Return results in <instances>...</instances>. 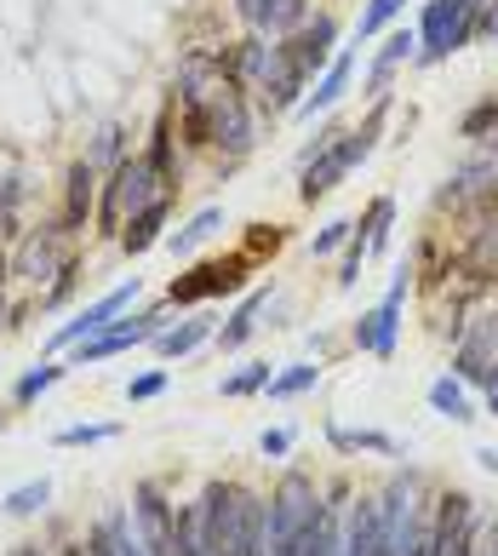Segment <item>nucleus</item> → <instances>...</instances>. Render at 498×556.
Masks as SVG:
<instances>
[{
	"mask_svg": "<svg viewBox=\"0 0 498 556\" xmlns=\"http://www.w3.org/2000/svg\"><path fill=\"white\" fill-rule=\"evenodd\" d=\"M201 510V551L206 556H246V540L264 528V493L235 477H213L195 493Z\"/></svg>",
	"mask_w": 498,
	"mask_h": 556,
	"instance_id": "obj_1",
	"label": "nucleus"
},
{
	"mask_svg": "<svg viewBox=\"0 0 498 556\" xmlns=\"http://www.w3.org/2000/svg\"><path fill=\"white\" fill-rule=\"evenodd\" d=\"M384 121H390V98H372V110H367L361 127H344L339 138L327 143V150H316V155L304 161V167H298V201H304V207H316L321 195H332L372 150H379Z\"/></svg>",
	"mask_w": 498,
	"mask_h": 556,
	"instance_id": "obj_2",
	"label": "nucleus"
},
{
	"mask_svg": "<svg viewBox=\"0 0 498 556\" xmlns=\"http://www.w3.org/2000/svg\"><path fill=\"white\" fill-rule=\"evenodd\" d=\"M64 270H80V236L58 213L29 224V230L12 241V287H17V299L35 304Z\"/></svg>",
	"mask_w": 498,
	"mask_h": 556,
	"instance_id": "obj_3",
	"label": "nucleus"
},
{
	"mask_svg": "<svg viewBox=\"0 0 498 556\" xmlns=\"http://www.w3.org/2000/svg\"><path fill=\"white\" fill-rule=\"evenodd\" d=\"M161 195H178V190H173V184H166L155 167H150V155H143V150H132L127 161H120V167H110V173H103L92 236H98V241H115V236H120V224H127L132 213H143L150 201H161Z\"/></svg>",
	"mask_w": 498,
	"mask_h": 556,
	"instance_id": "obj_4",
	"label": "nucleus"
},
{
	"mask_svg": "<svg viewBox=\"0 0 498 556\" xmlns=\"http://www.w3.org/2000/svg\"><path fill=\"white\" fill-rule=\"evenodd\" d=\"M253 270H258V258L253 253H235L230 258H195L183 276H173L166 281V304L173 311H201V304H224V299H241L246 293V281H253Z\"/></svg>",
	"mask_w": 498,
	"mask_h": 556,
	"instance_id": "obj_5",
	"label": "nucleus"
},
{
	"mask_svg": "<svg viewBox=\"0 0 498 556\" xmlns=\"http://www.w3.org/2000/svg\"><path fill=\"white\" fill-rule=\"evenodd\" d=\"M407 293H419V281H412V258H401V264H396V276H390V287H384V299L372 304V311H361V316H356V327H349V344H356L361 356H379V362L396 356Z\"/></svg>",
	"mask_w": 498,
	"mask_h": 556,
	"instance_id": "obj_6",
	"label": "nucleus"
},
{
	"mask_svg": "<svg viewBox=\"0 0 498 556\" xmlns=\"http://www.w3.org/2000/svg\"><path fill=\"white\" fill-rule=\"evenodd\" d=\"M173 316H178V311H173V304H166V299H161V304H143V311L132 304V311L120 316V321H110V327H103L98 339L75 344V350H69V367H103V362L127 356V350H143V344H150V339L161 333V327L173 321Z\"/></svg>",
	"mask_w": 498,
	"mask_h": 556,
	"instance_id": "obj_7",
	"label": "nucleus"
},
{
	"mask_svg": "<svg viewBox=\"0 0 498 556\" xmlns=\"http://www.w3.org/2000/svg\"><path fill=\"white\" fill-rule=\"evenodd\" d=\"M447 374L464 379L470 390H487L498 379V304H475L464 316V333L452 339Z\"/></svg>",
	"mask_w": 498,
	"mask_h": 556,
	"instance_id": "obj_8",
	"label": "nucleus"
},
{
	"mask_svg": "<svg viewBox=\"0 0 498 556\" xmlns=\"http://www.w3.org/2000/svg\"><path fill=\"white\" fill-rule=\"evenodd\" d=\"M475 12L482 0H424L419 12V64H447L475 40Z\"/></svg>",
	"mask_w": 498,
	"mask_h": 556,
	"instance_id": "obj_9",
	"label": "nucleus"
},
{
	"mask_svg": "<svg viewBox=\"0 0 498 556\" xmlns=\"http://www.w3.org/2000/svg\"><path fill=\"white\" fill-rule=\"evenodd\" d=\"M138 299H143V281H138V276L115 281L110 293H98L92 304H80V311H75L69 321H58V327H52V333H47V356H58V350H75V344H87V339H98L103 327L120 321Z\"/></svg>",
	"mask_w": 498,
	"mask_h": 556,
	"instance_id": "obj_10",
	"label": "nucleus"
},
{
	"mask_svg": "<svg viewBox=\"0 0 498 556\" xmlns=\"http://www.w3.org/2000/svg\"><path fill=\"white\" fill-rule=\"evenodd\" d=\"M459 281H475L482 293L498 287V195L482 201L475 213H464L459 236Z\"/></svg>",
	"mask_w": 498,
	"mask_h": 556,
	"instance_id": "obj_11",
	"label": "nucleus"
},
{
	"mask_svg": "<svg viewBox=\"0 0 498 556\" xmlns=\"http://www.w3.org/2000/svg\"><path fill=\"white\" fill-rule=\"evenodd\" d=\"M498 195V150H470L459 167L447 173V184L435 190V213H475L482 201Z\"/></svg>",
	"mask_w": 498,
	"mask_h": 556,
	"instance_id": "obj_12",
	"label": "nucleus"
},
{
	"mask_svg": "<svg viewBox=\"0 0 498 556\" xmlns=\"http://www.w3.org/2000/svg\"><path fill=\"white\" fill-rule=\"evenodd\" d=\"M132 522H138V540H143V551L150 556H173V528H178V500L166 493V482H155V477H143L138 488H132Z\"/></svg>",
	"mask_w": 498,
	"mask_h": 556,
	"instance_id": "obj_13",
	"label": "nucleus"
},
{
	"mask_svg": "<svg viewBox=\"0 0 498 556\" xmlns=\"http://www.w3.org/2000/svg\"><path fill=\"white\" fill-rule=\"evenodd\" d=\"M213 333H218V304H201V311H178L150 339V350H155L161 362H183V356H195V350L213 344Z\"/></svg>",
	"mask_w": 498,
	"mask_h": 556,
	"instance_id": "obj_14",
	"label": "nucleus"
},
{
	"mask_svg": "<svg viewBox=\"0 0 498 556\" xmlns=\"http://www.w3.org/2000/svg\"><path fill=\"white\" fill-rule=\"evenodd\" d=\"M98 190H103V173L92 167V161H87V155L69 161V167H64V190H58V218H64L75 236H92Z\"/></svg>",
	"mask_w": 498,
	"mask_h": 556,
	"instance_id": "obj_15",
	"label": "nucleus"
},
{
	"mask_svg": "<svg viewBox=\"0 0 498 556\" xmlns=\"http://www.w3.org/2000/svg\"><path fill=\"white\" fill-rule=\"evenodd\" d=\"M281 47H286V58H293V64H298L309 80H316V75L332 64V58H339V52H332V47H339V17H332V12L304 17V24L281 40Z\"/></svg>",
	"mask_w": 498,
	"mask_h": 556,
	"instance_id": "obj_16",
	"label": "nucleus"
},
{
	"mask_svg": "<svg viewBox=\"0 0 498 556\" xmlns=\"http://www.w3.org/2000/svg\"><path fill=\"white\" fill-rule=\"evenodd\" d=\"M269 299H276V293H269L264 281L246 287V293L235 299V311L224 316L218 333H213V350H218V356H235V350H246V344L258 339V327H264V316H269Z\"/></svg>",
	"mask_w": 498,
	"mask_h": 556,
	"instance_id": "obj_17",
	"label": "nucleus"
},
{
	"mask_svg": "<svg viewBox=\"0 0 498 556\" xmlns=\"http://www.w3.org/2000/svg\"><path fill=\"white\" fill-rule=\"evenodd\" d=\"M344 556H390V551H384L379 493H349V510H344Z\"/></svg>",
	"mask_w": 498,
	"mask_h": 556,
	"instance_id": "obj_18",
	"label": "nucleus"
},
{
	"mask_svg": "<svg viewBox=\"0 0 498 556\" xmlns=\"http://www.w3.org/2000/svg\"><path fill=\"white\" fill-rule=\"evenodd\" d=\"M235 17L246 24V35L286 40L309 17V0H235Z\"/></svg>",
	"mask_w": 498,
	"mask_h": 556,
	"instance_id": "obj_19",
	"label": "nucleus"
},
{
	"mask_svg": "<svg viewBox=\"0 0 498 556\" xmlns=\"http://www.w3.org/2000/svg\"><path fill=\"white\" fill-rule=\"evenodd\" d=\"M401 64H419V29H390L384 47L367 64V98H390V80Z\"/></svg>",
	"mask_w": 498,
	"mask_h": 556,
	"instance_id": "obj_20",
	"label": "nucleus"
},
{
	"mask_svg": "<svg viewBox=\"0 0 498 556\" xmlns=\"http://www.w3.org/2000/svg\"><path fill=\"white\" fill-rule=\"evenodd\" d=\"M173 207H178V195H161V201H150L143 213H132L127 224H120L115 247H120L127 258H143L150 247H161V241H166V224H173Z\"/></svg>",
	"mask_w": 498,
	"mask_h": 556,
	"instance_id": "obj_21",
	"label": "nucleus"
},
{
	"mask_svg": "<svg viewBox=\"0 0 498 556\" xmlns=\"http://www.w3.org/2000/svg\"><path fill=\"white\" fill-rule=\"evenodd\" d=\"M349 488L344 477H332L321 488V528H316V545H309V556H344V510H349Z\"/></svg>",
	"mask_w": 498,
	"mask_h": 556,
	"instance_id": "obj_22",
	"label": "nucleus"
},
{
	"mask_svg": "<svg viewBox=\"0 0 498 556\" xmlns=\"http://www.w3.org/2000/svg\"><path fill=\"white\" fill-rule=\"evenodd\" d=\"M349 75H356V58H349V52H339V58H332V64L316 75V80H309V92H304V104L293 110V115H304V121H316V115H327L332 104H339V98L349 92Z\"/></svg>",
	"mask_w": 498,
	"mask_h": 556,
	"instance_id": "obj_23",
	"label": "nucleus"
},
{
	"mask_svg": "<svg viewBox=\"0 0 498 556\" xmlns=\"http://www.w3.org/2000/svg\"><path fill=\"white\" fill-rule=\"evenodd\" d=\"M143 155H150V167L173 184V190H183V161H178V115L173 104H166L155 115V127H150V143H143Z\"/></svg>",
	"mask_w": 498,
	"mask_h": 556,
	"instance_id": "obj_24",
	"label": "nucleus"
},
{
	"mask_svg": "<svg viewBox=\"0 0 498 556\" xmlns=\"http://www.w3.org/2000/svg\"><path fill=\"white\" fill-rule=\"evenodd\" d=\"M327 447L339 459H361V453H379V459H401V442L390 430H356V425H327Z\"/></svg>",
	"mask_w": 498,
	"mask_h": 556,
	"instance_id": "obj_25",
	"label": "nucleus"
},
{
	"mask_svg": "<svg viewBox=\"0 0 498 556\" xmlns=\"http://www.w3.org/2000/svg\"><path fill=\"white\" fill-rule=\"evenodd\" d=\"M430 414H442L447 425H470V419H482V402H475V390L464 379H430Z\"/></svg>",
	"mask_w": 498,
	"mask_h": 556,
	"instance_id": "obj_26",
	"label": "nucleus"
},
{
	"mask_svg": "<svg viewBox=\"0 0 498 556\" xmlns=\"http://www.w3.org/2000/svg\"><path fill=\"white\" fill-rule=\"evenodd\" d=\"M224 230V207H201V213H190V218H183L178 224V230H166V253H173V258H195L201 253V247L206 241H213Z\"/></svg>",
	"mask_w": 498,
	"mask_h": 556,
	"instance_id": "obj_27",
	"label": "nucleus"
},
{
	"mask_svg": "<svg viewBox=\"0 0 498 556\" xmlns=\"http://www.w3.org/2000/svg\"><path fill=\"white\" fill-rule=\"evenodd\" d=\"M390 230H396V201L372 195L367 201V218H356V241L367 247V258H384L390 253Z\"/></svg>",
	"mask_w": 498,
	"mask_h": 556,
	"instance_id": "obj_28",
	"label": "nucleus"
},
{
	"mask_svg": "<svg viewBox=\"0 0 498 556\" xmlns=\"http://www.w3.org/2000/svg\"><path fill=\"white\" fill-rule=\"evenodd\" d=\"M269 379H276V362H264V356H253V362H241V367H230V374L218 379V396H230V402H246V396H264V390H269Z\"/></svg>",
	"mask_w": 498,
	"mask_h": 556,
	"instance_id": "obj_29",
	"label": "nucleus"
},
{
	"mask_svg": "<svg viewBox=\"0 0 498 556\" xmlns=\"http://www.w3.org/2000/svg\"><path fill=\"white\" fill-rule=\"evenodd\" d=\"M132 132H127V121H103V127L87 138V161L98 173H110V167H120V161L132 155V143H127Z\"/></svg>",
	"mask_w": 498,
	"mask_h": 556,
	"instance_id": "obj_30",
	"label": "nucleus"
},
{
	"mask_svg": "<svg viewBox=\"0 0 498 556\" xmlns=\"http://www.w3.org/2000/svg\"><path fill=\"white\" fill-rule=\"evenodd\" d=\"M64 374H69V362H58V356L24 367V374H17V384H12V407H35V402L47 396V390H52L58 379H64Z\"/></svg>",
	"mask_w": 498,
	"mask_h": 556,
	"instance_id": "obj_31",
	"label": "nucleus"
},
{
	"mask_svg": "<svg viewBox=\"0 0 498 556\" xmlns=\"http://www.w3.org/2000/svg\"><path fill=\"white\" fill-rule=\"evenodd\" d=\"M316 384H321V362H286V367H276V379H269L264 396L269 402H298Z\"/></svg>",
	"mask_w": 498,
	"mask_h": 556,
	"instance_id": "obj_32",
	"label": "nucleus"
},
{
	"mask_svg": "<svg viewBox=\"0 0 498 556\" xmlns=\"http://www.w3.org/2000/svg\"><path fill=\"white\" fill-rule=\"evenodd\" d=\"M47 505H52V477H29V482H17L7 500H0V510L17 522H29V517H47Z\"/></svg>",
	"mask_w": 498,
	"mask_h": 556,
	"instance_id": "obj_33",
	"label": "nucleus"
},
{
	"mask_svg": "<svg viewBox=\"0 0 498 556\" xmlns=\"http://www.w3.org/2000/svg\"><path fill=\"white\" fill-rule=\"evenodd\" d=\"M120 425L115 419H80V425H64L52 437V447H98V442H115Z\"/></svg>",
	"mask_w": 498,
	"mask_h": 556,
	"instance_id": "obj_34",
	"label": "nucleus"
},
{
	"mask_svg": "<svg viewBox=\"0 0 498 556\" xmlns=\"http://www.w3.org/2000/svg\"><path fill=\"white\" fill-rule=\"evenodd\" d=\"M493 132H498V92H493V98H482L475 110H464V115H459V138L487 143Z\"/></svg>",
	"mask_w": 498,
	"mask_h": 556,
	"instance_id": "obj_35",
	"label": "nucleus"
},
{
	"mask_svg": "<svg viewBox=\"0 0 498 556\" xmlns=\"http://www.w3.org/2000/svg\"><path fill=\"white\" fill-rule=\"evenodd\" d=\"M396 12H401V0H367L361 17H356V47L372 40V35H384L390 24H396Z\"/></svg>",
	"mask_w": 498,
	"mask_h": 556,
	"instance_id": "obj_36",
	"label": "nucleus"
},
{
	"mask_svg": "<svg viewBox=\"0 0 498 556\" xmlns=\"http://www.w3.org/2000/svg\"><path fill=\"white\" fill-rule=\"evenodd\" d=\"M349 230H356V218H332V224H321V230L309 236V258L344 253V241H349Z\"/></svg>",
	"mask_w": 498,
	"mask_h": 556,
	"instance_id": "obj_37",
	"label": "nucleus"
},
{
	"mask_svg": "<svg viewBox=\"0 0 498 556\" xmlns=\"http://www.w3.org/2000/svg\"><path fill=\"white\" fill-rule=\"evenodd\" d=\"M281 241H286L281 224H253V230H246V241H241V253H253V258L264 264L269 253H281Z\"/></svg>",
	"mask_w": 498,
	"mask_h": 556,
	"instance_id": "obj_38",
	"label": "nucleus"
},
{
	"mask_svg": "<svg viewBox=\"0 0 498 556\" xmlns=\"http://www.w3.org/2000/svg\"><path fill=\"white\" fill-rule=\"evenodd\" d=\"M361 264H367V247L356 241V230H349V241H344V253H339V287L349 293V287L361 281Z\"/></svg>",
	"mask_w": 498,
	"mask_h": 556,
	"instance_id": "obj_39",
	"label": "nucleus"
},
{
	"mask_svg": "<svg viewBox=\"0 0 498 556\" xmlns=\"http://www.w3.org/2000/svg\"><path fill=\"white\" fill-rule=\"evenodd\" d=\"M75 287H80V270H64V276H58V281L47 287V293L35 299V311H64V304L75 299Z\"/></svg>",
	"mask_w": 498,
	"mask_h": 556,
	"instance_id": "obj_40",
	"label": "nucleus"
},
{
	"mask_svg": "<svg viewBox=\"0 0 498 556\" xmlns=\"http://www.w3.org/2000/svg\"><path fill=\"white\" fill-rule=\"evenodd\" d=\"M161 390H166V367H150V374L127 379V402H155Z\"/></svg>",
	"mask_w": 498,
	"mask_h": 556,
	"instance_id": "obj_41",
	"label": "nucleus"
},
{
	"mask_svg": "<svg viewBox=\"0 0 498 556\" xmlns=\"http://www.w3.org/2000/svg\"><path fill=\"white\" fill-rule=\"evenodd\" d=\"M258 453H264V459H293V430H264V437H258Z\"/></svg>",
	"mask_w": 498,
	"mask_h": 556,
	"instance_id": "obj_42",
	"label": "nucleus"
},
{
	"mask_svg": "<svg viewBox=\"0 0 498 556\" xmlns=\"http://www.w3.org/2000/svg\"><path fill=\"white\" fill-rule=\"evenodd\" d=\"M498 35V0H482V12H475V40H493Z\"/></svg>",
	"mask_w": 498,
	"mask_h": 556,
	"instance_id": "obj_43",
	"label": "nucleus"
},
{
	"mask_svg": "<svg viewBox=\"0 0 498 556\" xmlns=\"http://www.w3.org/2000/svg\"><path fill=\"white\" fill-rule=\"evenodd\" d=\"M482 556H498V510L482 517Z\"/></svg>",
	"mask_w": 498,
	"mask_h": 556,
	"instance_id": "obj_44",
	"label": "nucleus"
},
{
	"mask_svg": "<svg viewBox=\"0 0 498 556\" xmlns=\"http://www.w3.org/2000/svg\"><path fill=\"white\" fill-rule=\"evenodd\" d=\"M7 556H52V545H47V540H17Z\"/></svg>",
	"mask_w": 498,
	"mask_h": 556,
	"instance_id": "obj_45",
	"label": "nucleus"
},
{
	"mask_svg": "<svg viewBox=\"0 0 498 556\" xmlns=\"http://www.w3.org/2000/svg\"><path fill=\"white\" fill-rule=\"evenodd\" d=\"M475 465H482V470H493V477H498V447H475Z\"/></svg>",
	"mask_w": 498,
	"mask_h": 556,
	"instance_id": "obj_46",
	"label": "nucleus"
},
{
	"mask_svg": "<svg viewBox=\"0 0 498 556\" xmlns=\"http://www.w3.org/2000/svg\"><path fill=\"white\" fill-rule=\"evenodd\" d=\"M475 150H498V132H493V138H487V143H475Z\"/></svg>",
	"mask_w": 498,
	"mask_h": 556,
	"instance_id": "obj_47",
	"label": "nucleus"
},
{
	"mask_svg": "<svg viewBox=\"0 0 498 556\" xmlns=\"http://www.w3.org/2000/svg\"><path fill=\"white\" fill-rule=\"evenodd\" d=\"M0 430H7V414H0Z\"/></svg>",
	"mask_w": 498,
	"mask_h": 556,
	"instance_id": "obj_48",
	"label": "nucleus"
}]
</instances>
